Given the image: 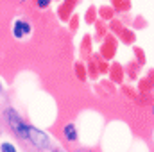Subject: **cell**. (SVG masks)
Here are the masks:
<instances>
[{"mask_svg":"<svg viewBox=\"0 0 154 152\" xmlns=\"http://www.w3.org/2000/svg\"><path fill=\"white\" fill-rule=\"evenodd\" d=\"M27 140L32 141L34 145H38L39 149H47L48 147V136L45 132H41L38 129H32L27 125Z\"/></svg>","mask_w":154,"mask_h":152,"instance_id":"obj_1","label":"cell"},{"mask_svg":"<svg viewBox=\"0 0 154 152\" xmlns=\"http://www.w3.org/2000/svg\"><path fill=\"white\" fill-rule=\"evenodd\" d=\"M9 123H11V127H13L14 132H18L22 138L27 140V125H25L18 116H14V113H11V111H9Z\"/></svg>","mask_w":154,"mask_h":152,"instance_id":"obj_2","label":"cell"},{"mask_svg":"<svg viewBox=\"0 0 154 152\" xmlns=\"http://www.w3.org/2000/svg\"><path fill=\"white\" fill-rule=\"evenodd\" d=\"M13 32H14L16 38H23V36H27V34L31 32V25H29L27 22H16Z\"/></svg>","mask_w":154,"mask_h":152,"instance_id":"obj_3","label":"cell"},{"mask_svg":"<svg viewBox=\"0 0 154 152\" xmlns=\"http://www.w3.org/2000/svg\"><path fill=\"white\" fill-rule=\"evenodd\" d=\"M65 138H66L68 141H74L77 138V131H75V125H74V123H68V125L65 127Z\"/></svg>","mask_w":154,"mask_h":152,"instance_id":"obj_4","label":"cell"},{"mask_svg":"<svg viewBox=\"0 0 154 152\" xmlns=\"http://www.w3.org/2000/svg\"><path fill=\"white\" fill-rule=\"evenodd\" d=\"M2 152H16V149L11 143H2Z\"/></svg>","mask_w":154,"mask_h":152,"instance_id":"obj_5","label":"cell"},{"mask_svg":"<svg viewBox=\"0 0 154 152\" xmlns=\"http://www.w3.org/2000/svg\"><path fill=\"white\" fill-rule=\"evenodd\" d=\"M36 2H38L39 7H47V5L50 4V0H36Z\"/></svg>","mask_w":154,"mask_h":152,"instance_id":"obj_6","label":"cell"},{"mask_svg":"<svg viewBox=\"0 0 154 152\" xmlns=\"http://www.w3.org/2000/svg\"><path fill=\"white\" fill-rule=\"evenodd\" d=\"M79 152H88V150H79Z\"/></svg>","mask_w":154,"mask_h":152,"instance_id":"obj_7","label":"cell"}]
</instances>
